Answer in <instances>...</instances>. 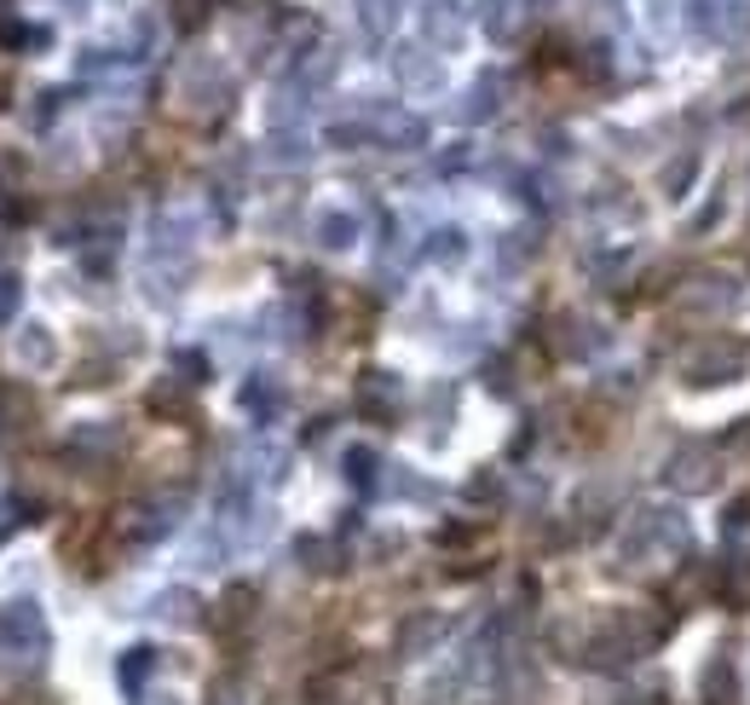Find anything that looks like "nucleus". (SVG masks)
I'll return each mask as SVG.
<instances>
[{
  "label": "nucleus",
  "mask_w": 750,
  "mask_h": 705,
  "mask_svg": "<svg viewBox=\"0 0 750 705\" xmlns=\"http://www.w3.org/2000/svg\"><path fill=\"white\" fill-rule=\"evenodd\" d=\"M745 359H750V348L745 341H734V336H711V341H699L693 353L681 359V371H687V381H734L739 371H745Z\"/></svg>",
  "instance_id": "1"
},
{
  "label": "nucleus",
  "mask_w": 750,
  "mask_h": 705,
  "mask_svg": "<svg viewBox=\"0 0 750 705\" xmlns=\"http://www.w3.org/2000/svg\"><path fill=\"white\" fill-rule=\"evenodd\" d=\"M711 451H681L676 462H670V486H681V492H711Z\"/></svg>",
  "instance_id": "2"
}]
</instances>
